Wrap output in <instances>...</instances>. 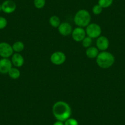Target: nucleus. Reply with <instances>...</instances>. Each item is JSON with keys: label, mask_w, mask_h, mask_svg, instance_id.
Instances as JSON below:
<instances>
[{"label": "nucleus", "mask_w": 125, "mask_h": 125, "mask_svg": "<svg viewBox=\"0 0 125 125\" xmlns=\"http://www.w3.org/2000/svg\"><path fill=\"white\" fill-rule=\"evenodd\" d=\"M52 112L58 121L64 122L71 117L72 114L70 105L64 101H58L54 104Z\"/></svg>", "instance_id": "f257e3e1"}, {"label": "nucleus", "mask_w": 125, "mask_h": 125, "mask_svg": "<svg viewBox=\"0 0 125 125\" xmlns=\"http://www.w3.org/2000/svg\"><path fill=\"white\" fill-rule=\"evenodd\" d=\"M115 57L111 53L103 51L99 53L96 57V62L98 66L103 69H108L112 66L115 62Z\"/></svg>", "instance_id": "f03ea898"}, {"label": "nucleus", "mask_w": 125, "mask_h": 125, "mask_svg": "<svg viewBox=\"0 0 125 125\" xmlns=\"http://www.w3.org/2000/svg\"><path fill=\"white\" fill-rule=\"evenodd\" d=\"M74 21L78 27H86L91 21V15L85 9L79 10L74 16Z\"/></svg>", "instance_id": "7ed1b4c3"}, {"label": "nucleus", "mask_w": 125, "mask_h": 125, "mask_svg": "<svg viewBox=\"0 0 125 125\" xmlns=\"http://www.w3.org/2000/svg\"><path fill=\"white\" fill-rule=\"evenodd\" d=\"M85 31L87 36L94 39V38H98L100 36L102 33V30L99 25L92 23H90L86 26Z\"/></svg>", "instance_id": "20e7f679"}, {"label": "nucleus", "mask_w": 125, "mask_h": 125, "mask_svg": "<svg viewBox=\"0 0 125 125\" xmlns=\"http://www.w3.org/2000/svg\"><path fill=\"white\" fill-rule=\"evenodd\" d=\"M66 56L62 52L58 51L53 53L50 56V61L55 65H61L65 62Z\"/></svg>", "instance_id": "39448f33"}, {"label": "nucleus", "mask_w": 125, "mask_h": 125, "mask_svg": "<svg viewBox=\"0 0 125 125\" xmlns=\"http://www.w3.org/2000/svg\"><path fill=\"white\" fill-rule=\"evenodd\" d=\"M12 47L7 42L0 43V56L3 58H8L13 55Z\"/></svg>", "instance_id": "423d86ee"}, {"label": "nucleus", "mask_w": 125, "mask_h": 125, "mask_svg": "<svg viewBox=\"0 0 125 125\" xmlns=\"http://www.w3.org/2000/svg\"><path fill=\"white\" fill-rule=\"evenodd\" d=\"M73 39L76 42H81L86 37V31L83 28L77 27L72 32Z\"/></svg>", "instance_id": "0eeeda50"}, {"label": "nucleus", "mask_w": 125, "mask_h": 125, "mask_svg": "<svg viewBox=\"0 0 125 125\" xmlns=\"http://www.w3.org/2000/svg\"><path fill=\"white\" fill-rule=\"evenodd\" d=\"M12 68V63L8 58H2L0 60V73L3 74H8Z\"/></svg>", "instance_id": "6e6552de"}, {"label": "nucleus", "mask_w": 125, "mask_h": 125, "mask_svg": "<svg viewBox=\"0 0 125 125\" xmlns=\"http://www.w3.org/2000/svg\"><path fill=\"white\" fill-rule=\"evenodd\" d=\"M2 10L6 14H11L14 12L17 8L16 4L12 0H6L1 4Z\"/></svg>", "instance_id": "1a4fd4ad"}, {"label": "nucleus", "mask_w": 125, "mask_h": 125, "mask_svg": "<svg viewBox=\"0 0 125 125\" xmlns=\"http://www.w3.org/2000/svg\"><path fill=\"white\" fill-rule=\"evenodd\" d=\"M60 34L64 36H67L72 34L73 28L72 26L68 22L61 23L60 26L58 28Z\"/></svg>", "instance_id": "9d476101"}, {"label": "nucleus", "mask_w": 125, "mask_h": 125, "mask_svg": "<svg viewBox=\"0 0 125 125\" xmlns=\"http://www.w3.org/2000/svg\"><path fill=\"white\" fill-rule=\"evenodd\" d=\"M109 41L107 37L100 36L96 41V47L101 51H105L109 48Z\"/></svg>", "instance_id": "9b49d317"}, {"label": "nucleus", "mask_w": 125, "mask_h": 125, "mask_svg": "<svg viewBox=\"0 0 125 125\" xmlns=\"http://www.w3.org/2000/svg\"><path fill=\"white\" fill-rule=\"evenodd\" d=\"M11 62L12 65L16 68L21 67L24 64V58L22 55L19 53H15L12 55Z\"/></svg>", "instance_id": "f8f14e48"}, {"label": "nucleus", "mask_w": 125, "mask_h": 125, "mask_svg": "<svg viewBox=\"0 0 125 125\" xmlns=\"http://www.w3.org/2000/svg\"><path fill=\"white\" fill-rule=\"evenodd\" d=\"M99 54V50L95 47H90L86 50V55L88 58L91 59L95 58Z\"/></svg>", "instance_id": "ddd939ff"}, {"label": "nucleus", "mask_w": 125, "mask_h": 125, "mask_svg": "<svg viewBox=\"0 0 125 125\" xmlns=\"http://www.w3.org/2000/svg\"><path fill=\"white\" fill-rule=\"evenodd\" d=\"M12 47L14 52H15L16 53H19L23 50L25 45L21 41H17L14 43Z\"/></svg>", "instance_id": "4468645a"}, {"label": "nucleus", "mask_w": 125, "mask_h": 125, "mask_svg": "<svg viewBox=\"0 0 125 125\" xmlns=\"http://www.w3.org/2000/svg\"><path fill=\"white\" fill-rule=\"evenodd\" d=\"M9 77L12 79H17L20 76V72L17 68H12L8 73Z\"/></svg>", "instance_id": "2eb2a0df"}, {"label": "nucleus", "mask_w": 125, "mask_h": 125, "mask_svg": "<svg viewBox=\"0 0 125 125\" xmlns=\"http://www.w3.org/2000/svg\"><path fill=\"white\" fill-rule=\"evenodd\" d=\"M49 23L52 27L58 28V26L61 24V21H60V19H59V17H58L56 15H53L50 18Z\"/></svg>", "instance_id": "dca6fc26"}, {"label": "nucleus", "mask_w": 125, "mask_h": 125, "mask_svg": "<svg viewBox=\"0 0 125 125\" xmlns=\"http://www.w3.org/2000/svg\"><path fill=\"white\" fill-rule=\"evenodd\" d=\"M113 0H99L98 4L103 8H107L112 4Z\"/></svg>", "instance_id": "f3484780"}, {"label": "nucleus", "mask_w": 125, "mask_h": 125, "mask_svg": "<svg viewBox=\"0 0 125 125\" xmlns=\"http://www.w3.org/2000/svg\"><path fill=\"white\" fill-rule=\"evenodd\" d=\"M82 45L85 48H88L90 47H91V44H92V38H90L88 36H86L83 39L82 41Z\"/></svg>", "instance_id": "a211bd4d"}, {"label": "nucleus", "mask_w": 125, "mask_h": 125, "mask_svg": "<svg viewBox=\"0 0 125 125\" xmlns=\"http://www.w3.org/2000/svg\"><path fill=\"white\" fill-rule=\"evenodd\" d=\"M45 4V0H34V5L37 9H42Z\"/></svg>", "instance_id": "6ab92c4d"}, {"label": "nucleus", "mask_w": 125, "mask_h": 125, "mask_svg": "<svg viewBox=\"0 0 125 125\" xmlns=\"http://www.w3.org/2000/svg\"><path fill=\"white\" fill-rule=\"evenodd\" d=\"M103 9V8L100 6L99 4H96L93 8V12L94 15H99L100 14H101Z\"/></svg>", "instance_id": "aec40b11"}, {"label": "nucleus", "mask_w": 125, "mask_h": 125, "mask_svg": "<svg viewBox=\"0 0 125 125\" xmlns=\"http://www.w3.org/2000/svg\"><path fill=\"white\" fill-rule=\"evenodd\" d=\"M64 125H79L77 120L74 118H69L64 121Z\"/></svg>", "instance_id": "412c9836"}, {"label": "nucleus", "mask_w": 125, "mask_h": 125, "mask_svg": "<svg viewBox=\"0 0 125 125\" xmlns=\"http://www.w3.org/2000/svg\"><path fill=\"white\" fill-rule=\"evenodd\" d=\"M8 25V21L3 17H0V30H3Z\"/></svg>", "instance_id": "4be33fe9"}, {"label": "nucleus", "mask_w": 125, "mask_h": 125, "mask_svg": "<svg viewBox=\"0 0 125 125\" xmlns=\"http://www.w3.org/2000/svg\"><path fill=\"white\" fill-rule=\"evenodd\" d=\"M53 125H64V123L62 122V121H57Z\"/></svg>", "instance_id": "5701e85b"}, {"label": "nucleus", "mask_w": 125, "mask_h": 125, "mask_svg": "<svg viewBox=\"0 0 125 125\" xmlns=\"http://www.w3.org/2000/svg\"><path fill=\"white\" fill-rule=\"evenodd\" d=\"M2 10V7H1V5L0 4V12Z\"/></svg>", "instance_id": "b1692460"}]
</instances>
